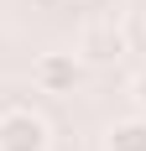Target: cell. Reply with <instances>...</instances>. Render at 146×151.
<instances>
[{"instance_id":"2","label":"cell","mask_w":146,"mask_h":151,"mask_svg":"<svg viewBox=\"0 0 146 151\" xmlns=\"http://www.w3.org/2000/svg\"><path fill=\"white\" fill-rule=\"evenodd\" d=\"M31 78H37L47 94H68L73 83H78V58H73V52H42L37 68H31Z\"/></svg>"},{"instance_id":"3","label":"cell","mask_w":146,"mask_h":151,"mask_svg":"<svg viewBox=\"0 0 146 151\" xmlns=\"http://www.w3.org/2000/svg\"><path fill=\"white\" fill-rule=\"evenodd\" d=\"M104 151H146V120H120V125H110Z\"/></svg>"},{"instance_id":"4","label":"cell","mask_w":146,"mask_h":151,"mask_svg":"<svg viewBox=\"0 0 146 151\" xmlns=\"http://www.w3.org/2000/svg\"><path fill=\"white\" fill-rule=\"evenodd\" d=\"M120 47H125V37H120L115 26H99V31L84 37V52H89V58H115Z\"/></svg>"},{"instance_id":"1","label":"cell","mask_w":146,"mask_h":151,"mask_svg":"<svg viewBox=\"0 0 146 151\" xmlns=\"http://www.w3.org/2000/svg\"><path fill=\"white\" fill-rule=\"evenodd\" d=\"M0 151H47V125L31 109H5L0 115Z\"/></svg>"},{"instance_id":"5","label":"cell","mask_w":146,"mask_h":151,"mask_svg":"<svg viewBox=\"0 0 146 151\" xmlns=\"http://www.w3.org/2000/svg\"><path fill=\"white\" fill-rule=\"evenodd\" d=\"M136 99H141V109H146V68L136 73Z\"/></svg>"}]
</instances>
